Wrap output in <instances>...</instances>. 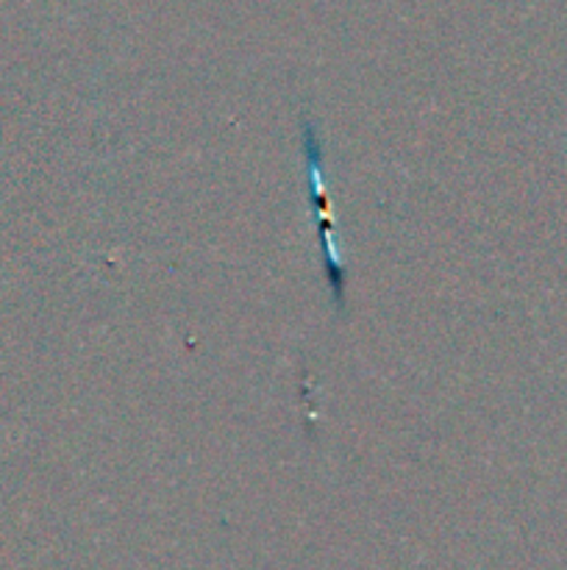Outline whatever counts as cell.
Here are the masks:
<instances>
[{"mask_svg":"<svg viewBox=\"0 0 567 570\" xmlns=\"http://www.w3.org/2000/svg\"><path fill=\"white\" fill-rule=\"evenodd\" d=\"M304 150H306V173H309V195L315 200L317 217H320V239H322V259H326L328 278L337 301L342 304V259L337 250V237H334V217L331 206L326 198V176H322V156L320 145H317L315 131L309 126L304 128Z\"/></svg>","mask_w":567,"mask_h":570,"instance_id":"1","label":"cell"}]
</instances>
